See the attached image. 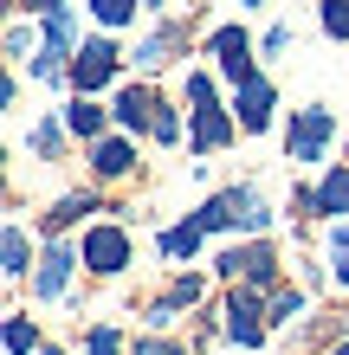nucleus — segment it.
I'll return each mask as SVG.
<instances>
[{"mask_svg": "<svg viewBox=\"0 0 349 355\" xmlns=\"http://www.w3.org/2000/svg\"><path fill=\"white\" fill-rule=\"evenodd\" d=\"M265 220H272V214H265V207L246 194V187H227V194H214V200L194 214L201 233H214V226H246V233H265Z\"/></svg>", "mask_w": 349, "mask_h": 355, "instance_id": "f257e3e1", "label": "nucleus"}, {"mask_svg": "<svg viewBox=\"0 0 349 355\" xmlns=\"http://www.w3.org/2000/svg\"><path fill=\"white\" fill-rule=\"evenodd\" d=\"M188 103H194V149H201V155H207V149H220V142L233 136V116L220 110V97H214V85H207L201 71L188 78Z\"/></svg>", "mask_w": 349, "mask_h": 355, "instance_id": "f03ea898", "label": "nucleus"}, {"mask_svg": "<svg viewBox=\"0 0 349 355\" xmlns=\"http://www.w3.org/2000/svg\"><path fill=\"white\" fill-rule=\"evenodd\" d=\"M85 265L104 271V278H117V271L130 265V233H123V226H91L85 233Z\"/></svg>", "mask_w": 349, "mask_h": 355, "instance_id": "7ed1b4c3", "label": "nucleus"}, {"mask_svg": "<svg viewBox=\"0 0 349 355\" xmlns=\"http://www.w3.org/2000/svg\"><path fill=\"white\" fill-rule=\"evenodd\" d=\"M330 136H337V116L330 110H298L291 116V162H317Z\"/></svg>", "mask_w": 349, "mask_h": 355, "instance_id": "20e7f679", "label": "nucleus"}, {"mask_svg": "<svg viewBox=\"0 0 349 355\" xmlns=\"http://www.w3.org/2000/svg\"><path fill=\"white\" fill-rule=\"evenodd\" d=\"M214 58H220V71L233 78V85H253L259 65H253V39H246L239 26H220L214 33Z\"/></svg>", "mask_w": 349, "mask_h": 355, "instance_id": "39448f33", "label": "nucleus"}, {"mask_svg": "<svg viewBox=\"0 0 349 355\" xmlns=\"http://www.w3.org/2000/svg\"><path fill=\"white\" fill-rule=\"evenodd\" d=\"M110 71H117V52L104 46V39H91V46H78V52H71V85H78V91L110 85Z\"/></svg>", "mask_w": 349, "mask_h": 355, "instance_id": "423d86ee", "label": "nucleus"}, {"mask_svg": "<svg viewBox=\"0 0 349 355\" xmlns=\"http://www.w3.org/2000/svg\"><path fill=\"white\" fill-rule=\"evenodd\" d=\"M272 271H278V259H272V245H233L227 259H220V278H246V284H272Z\"/></svg>", "mask_w": 349, "mask_h": 355, "instance_id": "0eeeda50", "label": "nucleus"}, {"mask_svg": "<svg viewBox=\"0 0 349 355\" xmlns=\"http://www.w3.org/2000/svg\"><path fill=\"white\" fill-rule=\"evenodd\" d=\"M227 336H233V343H246V349H259V343H265L259 304L246 297V291H233V297H227Z\"/></svg>", "mask_w": 349, "mask_h": 355, "instance_id": "6e6552de", "label": "nucleus"}, {"mask_svg": "<svg viewBox=\"0 0 349 355\" xmlns=\"http://www.w3.org/2000/svg\"><path fill=\"white\" fill-rule=\"evenodd\" d=\"M71 265H78V252H71V245H52V252L39 259L33 291H39V297H58V291H65V278H71Z\"/></svg>", "mask_w": 349, "mask_h": 355, "instance_id": "1a4fd4ad", "label": "nucleus"}, {"mask_svg": "<svg viewBox=\"0 0 349 355\" xmlns=\"http://www.w3.org/2000/svg\"><path fill=\"white\" fill-rule=\"evenodd\" d=\"M233 110H239V123H246V130H265V123H272V85H265V78H253V85H239Z\"/></svg>", "mask_w": 349, "mask_h": 355, "instance_id": "9d476101", "label": "nucleus"}, {"mask_svg": "<svg viewBox=\"0 0 349 355\" xmlns=\"http://www.w3.org/2000/svg\"><path fill=\"white\" fill-rule=\"evenodd\" d=\"M117 123H123V130H149V123H155V97L142 91V85H130V91L117 97Z\"/></svg>", "mask_w": 349, "mask_h": 355, "instance_id": "9b49d317", "label": "nucleus"}, {"mask_svg": "<svg viewBox=\"0 0 349 355\" xmlns=\"http://www.w3.org/2000/svg\"><path fill=\"white\" fill-rule=\"evenodd\" d=\"M91 168L104 175V181L130 175V168H136V162H130V142H97V149H91Z\"/></svg>", "mask_w": 349, "mask_h": 355, "instance_id": "f8f14e48", "label": "nucleus"}, {"mask_svg": "<svg viewBox=\"0 0 349 355\" xmlns=\"http://www.w3.org/2000/svg\"><path fill=\"white\" fill-rule=\"evenodd\" d=\"M311 207H317V214H349V168H337L330 181H323L311 194Z\"/></svg>", "mask_w": 349, "mask_h": 355, "instance_id": "ddd939ff", "label": "nucleus"}, {"mask_svg": "<svg viewBox=\"0 0 349 355\" xmlns=\"http://www.w3.org/2000/svg\"><path fill=\"white\" fill-rule=\"evenodd\" d=\"M65 130H71V136H97V130H104V110H97V103H85V97H78L71 110H65Z\"/></svg>", "mask_w": 349, "mask_h": 355, "instance_id": "4468645a", "label": "nucleus"}, {"mask_svg": "<svg viewBox=\"0 0 349 355\" xmlns=\"http://www.w3.org/2000/svg\"><path fill=\"white\" fill-rule=\"evenodd\" d=\"M194 245H201V226H194V220L162 233V252H169V259H194Z\"/></svg>", "mask_w": 349, "mask_h": 355, "instance_id": "2eb2a0df", "label": "nucleus"}, {"mask_svg": "<svg viewBox=\"0 0 349 355\" xmlns=\"http://www.w3.org/2000/svg\"><path fill=\"white\" fill-rule=\"evenodd\" d=\"M78 214H91V194H71V200H58L52 214H46V233H65V226H71Z\"/></svg>", "mask_w": 349, "mask_h": 355, "instance_id": "dca6fc26", "label": "nucleus"}, {"mask_svg": "<svg viewBox=\"0 0 349 355\" xmlns=\"http://www.w3.org/2000/svg\"><path fill=\"white\" fill-rule=\"evenodd\" d=\"M194 297H201V278H181V284L169 291V297H162V304H155V323H169V317H175V310H181V304H194Z\"/></svg>", "mask_w": 349, "mask_h": 355, "instance_id": "f3484780", "label": "nucleus"}, {"mask_svg": "<svg viewBox=\"0 0 349 355\" xmlns=\"http://www.w3.org/2000/svg\"><path fill=\"white\" fill-rule=\"evenodd\" d=\"M0 259H7V278H19V271H26V233H19V226H7V239H0Z\"/></svg>", "mask_w": 349, "mask_h": 355, "instance_id": "a211bd4d", "label": "nucleus"}, {"mask_svg": "<svg viewBox=\"0 0 349 355\" xmlns=\"http://www.w3.org/2000/svg\"><path fill=\"white\" fill-rule=\"evenodd\" d=\"M136 7H142V0H91V13L104 19V26H123V19H136Z\"/></svg>", "mask_w": 349, "mask_h": 355, "instance_id": "6ab92c4d", "label": "nucleus"}, {"mask_svg": "<svg viewBox=\"0 0 349 355\" xmlns=\"http://www.w3.org/2000/svg\"><path fill=\"white\" fill-rule=\"evenodd\" d=\"M323 33H330V39H349V0H323Z\"/></svg>", "mask_w": 349, "mask_h": 355, "instance_id": "aec40b11", "label": "nucleus"}, {"mask_svg": "<svg viewBox=\"0 0 349 355\" xmlns=\"http://www.w3.org/2000/svg\"><path fill=\"white\" fill-rule=\"evenodd\" d=\"M7 355H33V323L26 317H7Z\"/></svg>", "mask_w": 349, "mask_h": 355, "instance_id": "412c9836", "label": "nucleus"}, {"mask_svg": "<svg viewBox=\"0 0 349 355\" xmlns=\"http://www.w3.org/2000/svg\"><path fill=\"white\" fill-rule=\"evenodd\" d=\"M169 46H175V26H162V33L149 39V46L136 52V65H162V58H169Z\"/></svg>", "mask_w": 349, "mask_h": 355, "instance_id": "4be33fe9", "label": "nucleus"}, {"mask_svg": "<svg viewBox=\"0 0 349 355\" xmlns=\"http://www.w3.org/2000/svg\"><path fill=\"white\" fill-rule=\"evenodd\" d=\"M149 136H155V142H175V136H181V123H175V110H169V103H155V123H149Z\"/></svg>", "mask_w": 349, "mask_h": 355, "instance_id": "5701e85b", "label": "nucleus"}, {"mask_svg": "<svg viewBox=\"0 0 349 355\" xmlns=\"http://www.w3.org/2000/svg\"><path fill=\"white\" fill-rule=\"evenodd\" d=\"M330 259H337V278L349 284V226H337V233H330Z\"/></svg>", "mask_w": 349, "mask_h": 355, "instance_id": "b1692460", "label": "nucleus"}, {"mask_svg": "<svg viewBox=\"0 0 349 355\" xmlns=\"http://www.w3.org/2000/svg\"><path fill=\"white\" fill-rule=\"evenodd\" d=\"M298 310H304V297H298V291H278V297H272V323H291Z\"/></svg>", "mask_w": 349, "mask_h": 355, "instance_id": "393cba45", "label": "nucleus"}, {"mask_svg": "<svg viewBox=\"0 0 349 355\" xmlns=\"http://www.w3.org/2000/svg\"><path fill=\"white\" fill-rule=\"evenodd\" d=\"M85 349H91V355H117V349H123V336H117V329H91Z\"/></svg>", "mask_w": 349, "mask_h": 355, "instance_id": "a878e982", "label": "nucleus"}, {"mask_svg": "<svg viewBox=\"0 0 349 355\" xmlns=\"http://www.w3.org/2000/svg\"><path fill=\"white\" fill-rule=\"evenodd\" d=\"M33 149L39 155H58V130H52V123H39V130H33Z\"/></svg>", "mask_w": 349, "mask_h": 355, "instance_id": "bb28decb", "label": "nucleus"}, {"mask_svg": "<svg viewBox=\"0 0 349 355\" xmlns=\"http://www.w3.org/2000/svg\"><path fill=\"white\" fill-rule=\"evenodd\" d=\"M136 355H181L175 343H136Z\"/></svg>", "mask_w": 349, "mask_h": 355, "instance_id": "cd10ccee", "label": "nucleus"}, {"mask_svg": "<svg viewBox=\"0 0 349 355\" xmlns=\"http://www.w3.org/2000/svg\"><path fill=\"white\" fill-rule=\"evenodd\" d=\"M26 7H33V13H58L65 0H26Z\"/></svg>", "mask_w": 349, "mask_h": 355, "instance_id": "c85d7f7f", "label": "nucleus"}, {"mask_svg": "<svg viewBox=\"0 0 349 355\" xmlns=\"http://www.w3.org/2000/svg\"><path fill=\"white\" fill-rule=\"evenodd\" d=\"M330 355H349V343H337V349H330Z\"/></svg>", "mask_w": 349, "mask_h": 355, "instance_id": "c756f323", "label": "nucleus"}, {"mask_svg": "<svg viewBox=\"0 0 349 355\" xmlns=\"http://www.w3.org/2000/svg\"><path fill=\"white\" fill-rule=\"evenodd\" d=\"M239 7H259V0H239Z\"/></svg>", "mask_w": 349, "mask_h": 355, "instance_id": "7c9ffc66", "label": "nucleus"}, {"mask_svg": "<svg viewBox=\"0 0 349 355\" xmlns=\"http://www.w3.org/2000/svg\"><path fill=\"white\" fill-rule=\"evenodd\" d=\"M46 355H58V349H46Z\"/></svg>", "mask_w": 349, "mask_h": 355, "instance_id": "2f4dec72", "label": "nucleus"}]
</instances>
